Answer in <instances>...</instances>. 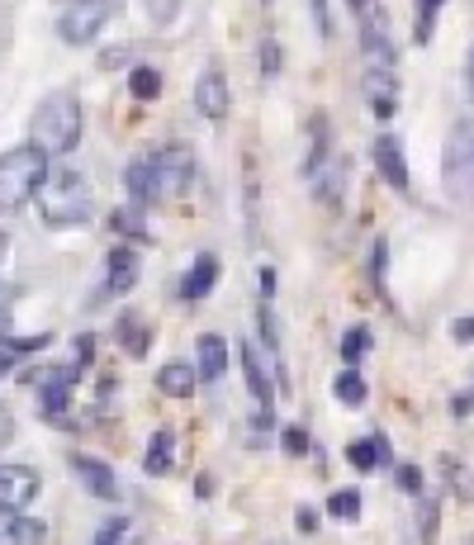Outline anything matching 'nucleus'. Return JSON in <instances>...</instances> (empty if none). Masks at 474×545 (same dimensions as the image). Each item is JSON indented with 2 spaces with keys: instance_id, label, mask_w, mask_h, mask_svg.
<instances>
[{
  "instance_id": "nucleus-29",
  "label": "nucleus",
  "mask_w": 474,
  "mask_h": 545,
  "mask_svg": "<svg viewBox=\"0 0 474 545\" xmlns=\"http://www.w3.org/2000/svg\"><path fill=\"white\" fill-rule=\"evenodd\" d=\"M328 517H337V522H361V493H356V489H337L328 498Z\"/></svg>"
},
{
  "instance_id": "nucleus-14",
  "label": "nucleus",
  "mask_w": 474,
  "mask_h": 545,
  "mask_svg": "<svg viewBox=\"0 0 474 545\" xmlns=\"http://www.w3.org/2000/svg\"><path fill=\"white\" fill-rule=\"evenodd\" d=\"M195 105H200V114L209 119V124H219V119H228V81H223V72H200V81H195Z\"/></svg>"
},
{
  "instance_id": "nucleus-35",
  "label": "nucleus",
  "mask_w": 474,
  "mask_h": 545,
  "mask_svg": "<svg viewBox=\"0 0 474 545\" xmlns=\"http://www.w3.org/2000/svg\"><path fill=\"white\" fill-rule=\"evenodd\" d=\"M261 72L280 76V43H275V38H266V43H261Z\"/></svg>"
},
{
  "instance_id": "nucleus-20",
  "label": "nucleus",
  "mask_w": 474,
  "mask_h": 545,
  "mask_svg": "<svg viewBox=\"0 0 474 545\" xmlns=\"http://www.w3.org/2000/svg\"><path fill=\"white\" fill-rule=\"evenodd\" d=\"M256 327H261V342L271 351V370H275V389H290V370H285V356H280V327H275L271 304L256 309Z\"/></svg>"
},
{
  "instance_id": "nucleus-3",
  "label": "nucleus",
  "mask_w": 474,
  "mask_h": 545,
  "mask_svg": "<svg viewBox=\"0 0 474 545\" xmlns=\"http://www.w3.org/2000/svg\"><path fill=\"white\" fill-rule=\"evenodd\" d=\"M81 143V100L76 95H48L34 114V147L43 157H62Z\"/></svg>"
},
{
  "instance_id": "nucleus-31",
  "label": "nucleus",
  "mask_w": 474,
  "mask_h": 545,
  "mask_svg": "<svg viewBox=\"0 0 474 545\" xmlns=\"http://www.w3.org/2000/svg\"><path fill=\"white\" fill-rule=\"evenodd\" d=\"M365 351H370V327H351L347 337H342V361L356 365Z\"/></svg>"
},
{
  "instance_id": "nucleus-32",
  "label": "nucleus",
  "mask_w": 474,
  "mask_h": 545,
  "mask_svg": "<svg viewBox=\"0 0 474 545\" xmlns=\"http://www.w3.org/2000/svg\"><path fill=\"white\" fill-rule=\"evenodd\" d=\"M95 545H133V527H128L124 517H114V522L100 527V541H95Z\"/></svg>"
},
{
  "instance_id": "nucleus-10",
  "label": "nucleus",
  "mask_w": 474,
  "mask_h": 545,
  "mask_svg": "<svg viewBox=\"0 0 474 545\" xmlns=\"http://www.w3.org/2000/svg\"><path fill=\"white\" fill-rule=\"evenodd\" d=\"M138 266H143L138 247L114 242L110 256H105V294H128L133 290V285H138Z\"/></svg>"
},
{
  "instance_id": "nucleus-27",
  "label": "nucleus",
  "mask_w": 474,
  "mask_h": 545,
  "mask_svg": "<svg viewBox=\"0 0 474 545\" xmlns=\"http://www.w3.org/2000/svg\"><path fill=\"white\" fill-rule=\"evenodd\" d=\"M128 95L133 100H157L162 95V72L157 67H133L128 72Z\"/></svg>"
},
{
  "instance_id": "nucleus-26",
  "label": "nucleus",
  "mask_w": 474,
  "mask_h": 545,
  "mask_svg": "<svg viewBox=\"0 0 474 545\" xmlns=\"http://www.w3.org/2000/svg\"><path fill=\"white\" fill-rule=\"evenodd\" d=\"M110 228H114L119 237H128V247H133V242H147V237H152V228L143 223V209H133V204L114 209V214H110Z\"/></svg>"
},
{
  "instance_id": "nucleus-30",
  "label": "nucleus",
  "mask_w": 474,
  "mask_h": 545,
  "mask_svg": "<svg viewBox=\"0 0 474 545\" xmlns=\"http://www.w3.org/2000/svg\"><path fill=\"white\" fill-rule=\"evenodd\" d=\"M446 5V0H418V29H413V38L418 43H432V29H437V10Z\"/></svg>"
},
{
  "instance_id": "nucleus-33",
  "label": "nucleus",
  "mask_w": 474,
  "mask_h": 545,
  "mask_svg": "<svg viewBox=\"0 0 474 545\" xmlns=\"http://www.w3.org/2000/svg\"><path fill=\"white\" fill-rule=\"evenodd\" d=\"M394 479H399V489H403V493L422 498V470H418V465H399V470H394Z\"/></svg>"
},
{
  "instance_id": "nucleus-37",
  "label": "nucleus",
  "mask_w": 474,
  "mask_h": 545,
  "mask_svg": "<svg viewBox=\"0 0 474 545\" xmlns=\"http://www.w3.org/2000/svg\"><path fill=\"white\" fill-rule=\"evenodd\" d=\"M313 5V24H318V34L332 38V10H328V0H309Z\"/></svg>"
},
{
  "instance_id": "nucleus-24",
  "label": "nucleus",
  "mask_w": 474,
  "mask_h": 545,
  "mask_svg": "<svg viewBox=\"0 0 474 545\" xmlns=\"http://www.w3.org/2000/svg\"><path fill=\"white\" fill-rule=\"evenodd\" d=\"M361 48H365V57L375 62V72H389V67H394V48H389V38H384V19L361 29Z\"/></svg>"
},
{
  "instance_id": "nucleus-38",
  "label": "nucleus",
  "mask_w": 474,
  "mask_h": 545,
  "mask_svg": "<svg viewBox=\"0 0 474 545\" xmlns=\"http://www.w3.org/2000/svg\"><path fill=\"white\" fill-rule=\"evenodd\" d=\"M422 536L437 541V503L432 498H422Z\"/></svg>"
},
{
  "instance_id": "nucleus-47",
  "label": "nucleus",
  "mask_w": 474,
  "mask_h": 545,
  "mask_svg": "<svg viewBox=\"0 0 474 545\" xmlns=\"http://www.w3.org/2000/svg\"><path fill=\"white\" fill-rule=\"evenodd\" d=\"M351 10H356V15H365V10H370V0H347Z\"/></svg>"
},
{
  "instance_id": "nucleus-4",
  "label": "nucleus",
  "mask_w": 474,
  "mask_h": 545,
  "mask_svg": "<svg viewBox=\"0 0 474 545\" xmlns=\"http://www.w3.org/2000/svg\"><path fill=\"white\" fill-rule=\"evenodd\" d=\"M147 162V176H152V190H157V200H181L185 190L195 185V157H190V147L185 143H166L157 147Z\"/></svg>"
},
{
  "instance_id": "nucleus-12",
  "label": "nucleus",
  "mask_w": 474,
  "mask_h": 545,
  "mask_svg": "<svg viewBox=\"0 0 474 545\" xmlns=\"http://www.w3.org/2000/svg\"><path fill=\"white\" fill-rule=\"evenodd\" d=\"M375 171H380V181H389V190L408 195V157H403V143L394 133H380V143H375Z\"/></svg>"
},
{
  "instance_id": "nucleus-19",
  "label": "nucleus",
  "mask_w": 474,
  "mask_h": 545,
  "mask_svg": "<svg viewBox=\"0 0 474 545\" xmlns=\"http://www.w3.org/2000/svg\"><path fill=\"white\" fill-rule=\"evenodd\" d=\"M48 527L24 512H0V545H43Z\"/></svg>"
},
{
  "instance_id": "nucleus-22",
  "label": "nucleus",
  "mask_w": 474,
  "mask_h": 545,
  "mask_svg": "<svg viewBox=\"0 0 474 545\" xmlns=\"http://www.w3.org/2000/svg\"><path fill=\"white\" fill-rule=\"evenodd\" d=\"M171 465H176V432H171V427H157L152 441H147L143 470L147 474H171Z\"/></svg>"
},
{
  "instance_id": "nucleus-45",
  "label": "nucleus",
  "mask_w": 474,
  "mask_h": 545,
  "mask_svg": "<svg viewBox=\"0 0 474 545\" xmlns=\"http://www.w3.org/2000/svg\"><path fill=\"white\" fill-rule=\"evenodd\" d=\"M10 370H15V356H10V351H0V375H10Z\"/></svg>"
},
{
  "instance_id": "nucleus-9",
  "label": "nucleus",
  "mask_w": 474,
  "mask_h": 545,
  "mask_svg": "<svg viewBox=\"0 0 474 545\" xmlns=\"http://www.w3.org/2000/svg\"><path fill=\"white\" fill-rule=\"evenodd\" d=\"M76 380H81V370H76V365H57L53 375H43V380H38V403H43V418L62 422L67 403H72V384Z\"/></svg>"
},
{
  "instance_id": "nucleus-36",
  "label": "nucleus",
  "mask_w": 474,
  "mask_h": 545,
  "mask_svg": "<svg viewBox=\"0 0 474 545\" xmlns=\"http://www.w3.org/2000/svg\"><path fill=\"white\" fill-rule=\"evenodd\" d=\"M370 256H375V261H370V275H375V285L384 290V266H389V247H384V237L375 242V252H370Z\"/></svg>"
},
{
  "instance_id": "nucleus-43",
  "label": "nucleus",
  "mask_w": 474,
  "mask_h": 545,
  "mask_svg": "<svg viewBox=\"0 0 474 545\" xmlns=\"http://www.w3.org/2000/svg\"><path fill=\"white\" fill-rule=\"evenodd\" d=\"M451 413H456V418H460V422L470 418V389H460L456 399H451Z\"/></svg>"
},
{
  "instance_id": "nucleus-48",
  "label": "nucleus",
  "mask_w": 474,
  "mask_h": 545,
  "mask_svg": "<svg viewBox=\"0 0 474 545\" xmlns=\"http://www.w3.org/2000/svg\"><path fill=\"white\" fill-rule=\"evenodd\" d=\"M266 5H271V0H266Z\"/></svg>"
},
{
  "instance_id": "nucleus-1",
  "label": "nucleus",
  "mask_w": 474,
  "mask_h": 545,
  "mask_svg": "<svg viewBox=\"0 0 474 545\" xmlns=\"http://www.w3.org/2000/svg\"><path fill=\"white\" fill-rule=\"evenodd\" d=\"M38 209H43V223H48V228H76V223H86L95 209L91 181H86L81 171H72V166L48 171L43 185H38Z\"/></svg>"
},
{
  "instance_id": "nucleus-11",
  "label": "nucleus",
  "mask_w": 474,
  "mask_h": 545,
  "mask_svg": "<svg viewBox=\"0 0 474 545\" xmlns=\"http://www.w3.org/2000/svg\"><path fill=\"white\" fill-rule=\"evenodd\" d=\"M304 181L313 185L318 204H328V209H342V200H347V162H342V157H328V162L318 166V171H309Z\"/></svg>"
},
{
  "instance_id": "nucleus-46",
  "label": "nucleus",
  "mask_w": 474,
  "mask_h": 545,
  "mask_svg": "<svg viewBox=\"0 0 474 545\" xmlns=\"http://www.w3.org/2000/svg\"><path fill=\"white\" fill-rule=\"evenodd\" d=\"M5 256H10V233L0 228V266H5Z\"/></svg>"
},
{
  "instance_id": "nucleus-2",
  "label": "nucleus",
  "mask_w": 474,
  "mask_h": 545,
  "mask_svg": "<svg viewBox=\"0 0 474 545\" xmlns=\"http://www.w3.org/2000/svg\"><path fill=\"white\" fill-rule=\"evenodd\" d=\"M48 176V157L34 143L0 152V214H15L38 195V185Z\"/></svg>"
},
{
  "instance_id": "nucleus-18",
  "label": "nucleus",
  "mask_w": 474,
  "mask_h": 545,
  "mask_svg": "<svg viewBox=\"0 0 474 545\" xmlns=\"http://www.w3.org/2000/svg\"><path fill=\"white\" fill-rule=\"evenodd\" d=\"M347 460H351V470H380V465H389V436L375 432V436H361V441H351L347 446Z\"/></svg>"
},
{
  "instance_id": "nucleus-15",
  "label": "nucleus",
  "mask_w": 474,
  "mask_h": 545,
  "mask_svg": "<svg viewBox=\"0 0 474 545\" xmlns=\"http://www.w3.org/2000/svg\"><path fill=\"white\" fill-rule=\"evenodd\" d=\"M214 285H219V256H214V252H200L195 261H190L185 280H181V299L200 304L204 294H214Z\"/></svg>"
},
{
  "instance_id": "nucleus-16",
  "label": "nucleus",
  "mask_w": 474,
  "mask_h": 545,
  "mask_svg": "<svg viewBox=\"0 0 474 545\" xmlns=\"http://www.w3.org/2000/svg\"><path fill=\"white\" fill-rule=\"evenodd\" d=\"M195 356H200V365H195V380H223L228 375V342H223L219 332H204L200 342H195Z\"/></svg>"
},
{
  "instance_id": "nucleus-21",
  "label": "nucleus",
  "mask_w": 474,
  "mask_h": 545,
  "mask_svg": "<svg viewBox=\"0 0 474 545\" xmlns=\"http://www.w3.org/2000/svg\"><path fill=\"white\" fill-rule=\"evenodd\" d=\"M114 337H119V346H124L133 361H143L147 351H152V327H147L138 313H124V318L114 323Z\"/></svg>"
},
{
  "instance_id": "nucleus-6",
  "label": "nucleus",
  "mask_w": 474,
  "mask_h": 545,
  "mask_svg": "<svg viewBox=\"0 0 474 545\" xmlns=\"http://www.w3.org/2000/svg\"><path fill=\"white\" fill-rule=\"evenodd\" d=\"M242 380H247V394L256 399V422L261 427H271L275 418V380L266 375V361H261V351H256L252 342H242Z\"/></svg>"
},
{
  "instance_id": "nucleus-28",
  "label": "nucleus",
  "mask_w": 474,
  "mask_h": 545,
  "mask_svg": "<svg viewBox=\"0 0 474 545\" xmlns=\"http://www.w3.org/2000/svg\"><path fill=\"white\" fill-rule=\"evenodd\" d=\"M332 394H337V399L347 403V408H361V403H365V394H370V389H365L361 370H342V375L332 380Z\"/></svg>"
},
{
  "instance_id": "nucleus-40",
  "label": "nucleus",
  "mask_w": 474,
  "mask_h": 545,
  "mask_svg": "<svg viewBox=\"0 0 474 545\" xmlns=\"http://www.w3.org/2000/svg\"><path fill=\"white\" fill-rule=\"evenodd\" d=\"M451 337H456L460 346H470V337H474V318H470V313H465V318H456V323H451Z\"/></svg>"
},
{
  "instance_id": "nucleus-34",
  "label": "nucleus",
  "mask_w": 474,
  "mask_h": 545,
  "mask_svg": "<svg viewBox=\"0 0 474 545\" xmlns=\"http://www.w3.org/2000/svg\"><path fill=\"white\" fill-rule=\"evenodd\" d=\"M280 446H285V455H304L309 451V432H304V427H285V432H280Z\"/></svg>"
},
{
  "instance_id": "nucleus-5",
  "label": "nucleus",
  "mask_w": 474,
  "mask_h": 545,
  "mask_svg": "<svg viewBox=\"0 0 474 545\" xmlns=\"http://www.w3.org/2000/svg\"><path fill=\"white\" fill-rule=\"evenodd\" d=\"M124 10V0H72L67 10H62V19H57V34H62V43H95V34L110 24L114 15Z\"/></svg>"
},
{
  "instance_id": "nucleus-8",
  "label": "nucleus",
  "mask_w": 474,
  "mask_h": 545,
  "mask_svg": "<svg viewBox=\"0 0 474 545\" xmlns=\"http://www.w3.org/2000/svg\"><path fill=\"white\" fill-rule=\"evenodd\" d=\"M72 474L86 484V493H91V498H100V503H119V498H124L114 465L95 460V455H72Z\"/></svg>"
},
{
  "instance_id": "nucleus-42",
  "label": "nucleus",
  "mask_w": 474,
  "mask_h": 545,
  "mask_svg": "<svg viewBox=\"0 0 474 545\" xmlns=\"http://www.w3.org/2000/svg\"><path fill=\"white\" fill-rule=\"evenodd\" d=\"M294 527L304 531V536H313V531H318V512H313V508H299V512H294Z\"/></svg>"
},
{
  "instance_id": "nucleus-7",
  "label": "nucleus",
  "mask_w": 474,
  "mask_h": 545,
  "mask_svg": "<svg viewBox=\"0 0 474 545\" xmlns=\"http://www.w3.org/2000/svg\"><path fill=\"white\" fill-rule=\"evenodd\" d=\"M38 470L29 465H0V512H24L38 498Z\"/></svg>"
},
{
  "instance_id": "nucleus-41",
  "label": "nucleus",
  "mask_w": 474,
  "mask_h": 545,
  "mask_svg": "<svg viewBox=\"0 0 474 545\" xmlns=\"http://www.w3.org/2000/svg\"><path fill=\"white\" fill-rule=\"evenodd\" d=\"M10 441H15V418H10V408L0 403V451H5Z\"/></svg>"
},
{
  "instance_id": "nucleus-44",
  "label": "nucleus",
  "mask_w": 474,
  "mask_h": 545,
  "mask_svg": "<svg viewBox=\"0 0 474 545\" xmlns=\"http://www.w3.org/2000/svg\"><path fill=\"white\" fill-rule=\"evenodd\" d=\"M256 280H261V294H266V304H271V294H275V271H271V266H261V275H256Z\"/></svg>"
},
{
  "instance_id": "nucleus-25",
  "label": "nucleus",
  "mask_w": 474,
  "mask_h": 545,
  "mask_svg": "<svg viewBox=\"0 0 474 545\" xmlns=\"http://www.w3.org/2000/svg\"><path fill=\"white\" fill-rule=\"evenodd\" d=\"M124 185H128V195H133V209H152L157 204V190H152V176H147V162H133L124 171Z\"/></svg>"
},
{
  "instance_id": "nucleus-13",
  "label": "nucleus",
  "mask_w": 474,
  "mask_h": 545,
  "mask_svg": "<svg viewBox=\"0 0 474 545\" xmlns=\"http://www.w3.org/2000/svg\"><path fill=\"white\" fill-rule=\"evenodd\" d=\"M465 181H470V114L460 119L451 143H446V185L465 195Z\"/></svg>"
},
{
  "instance_id": "nucleus-23",
  "label": "nucleus",
  "mask_w": 474,
  "mask_h": 545,
  "mask_svg": "<svg viewBox=\"0 0 474 545\" xmlns=\"http://www.w3.org/2000/svg\"><path fill=\"white\" fill-rule=\"evenodd\" d=\"M195 370H190V365L185 361H166L162 370H157V389H162L166 399H190V394H195Z\"/></svg>"
},
{
  "instance_id": "nucleus-17",
  "label": "nucleus",
  "mask_w": 474,
  "mask_h": 545,
  "mask_svg": "<svg viewBox=\"0 0 474 545\" xmlns=\"http://www.w3.org/2000/svg\"><path fill=\"white\" fill-rule=\"evenodd\" d=\"M365 100H370V114H375L380 124H389V119L399 114V95H394V72H375V67H370V76H365Z\"/></svg>"
},
{
  "instance_id": "nucleus-39",
  "label": "nucleus",
  "mask_w": 474,
  "mask_h": 545,
  "mask_svg": "<svg viewBox=\"0 0 474 545\" xmlns=\"http://www.w3.org/2000/svg\"><path fill=\"white\" fill-rule=\"evenodd\" d=\"M147 15L157 19V24H166V19L176 15V0H147Z\"/></svg>"
}]
</instances>
